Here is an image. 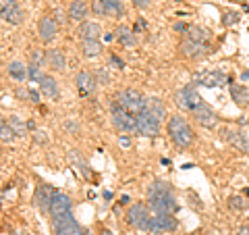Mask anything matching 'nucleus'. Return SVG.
Listing matches in <instances>:
<instances>
[{"label":"nucleus","mask_w":249,"mask_h":235,"mask_svg":"<svg viewBox=\"0 0 249 235\" xmlns=\"http://www.w3.org/2000/svg\"><path fill=\"white\" fill-rule=\"evenodd\" d=\"M147 206L154 213H166V215H175L178 210L175 194L170 190V185L164 181H154L147 187Z\"/></svg>","instance_id":"obj_1"},{"label":"nucleus","mask_w":249,"mask_h":235,"mask_svg":"<svg viewBox=\"0 0 249 235\" xmlns=\"http://www.w3.org/2000/svg\"><path fill=\"white\" fill-rule=\"evenodd\" d=\"M166 129H168L170 139H173L178 148H189L193 144V131L181 117H170L166 123Z\"/></svg>","instance_id":"obj_2"},{"label":"nucleus","mask_w":249,"mask_h":235,"mask_svg":"<svg viewBox=\"0 0 249 235\" xmlns=\"http://www.w3.org/2000/svg\"><path fill=\"white\" fill-rule=\"evenodd\" d=\"M114 102L116 104H121L124 111H129L131 115H142L143 111H145V102H147V98H143L142 94H139L137 90H123V92H119L114 96Z\"/></svg>","instance_id":"obj_3"},{"label":"nucleus","mask_w":249,"mask_h":235,"mask_svg":"<svg viewBox=\"0 0 249 235\" xmlns=\"http://www.w3.org/2000/svg\"><path fill=\"white\" fill-rule=\"evenodd\" d=\"M110 117H112V125L121 133H137V119L135 115H131L129 111H124L121 104H116L112 100L110 106Z\"/></svg>","instance_id":"obj_4"},{"label":"nucleus","mask_w":249,"mask_h":235,"mask_svg":"<svg viewBox=\"0 0 249 235\" xmlns=\"http://www.w3.org/2000/svg\"><path fill=\"white\" fill-rule=\"evenodd\" d=\"M127 223L135 229H142V231H150V223H152V215H150V206L147 204H137L129 206L127 210Z\"/></svg>","instance_id":"obj_5"},{"label":"nucleus","mask_w":249,"mask_h":235,"mask_svg":"<svg viewBox=\"0 0 249 235\" xmlns=\"http://www.w3.org/2000/svg\"><path fill=\"white\" fill-rule=\"evenodd\" d=\"M52 227H54V235H88L83 227L75 221V216L71 213H67L62 216H54Z\"/></svg>","instance_id":"obj_6"},{"label":"nucleus","mask_w":249,"mask_h":235,"mask_svg":"<svg viewBox=\"0 0 249 235\" xmlns=\"http://www.w3.org/2000/svg\"><path fill=\"white\" fill-rule=\"evenodd\" d=\"M175 102L183 108V111H187V113H191V111H196V108L204 102L201 100V96L197 94V90H196V85L193 83H187L185 88H181L177 94H175Z\"/></svg>","instance_id":"obj_7"},{"label":"nucleus","mask_w":249,"mask_h":235,"mask_svg":"<svg viewBox=\"0 0 249 235\" xmlns=\"http://www.w3.org/2000/svg\"><path fill=\"white\" fill-rule=\"evenodd\" d=\"M229 81V77L224 71H199L191 77L193 85H204V88H220Z\"/></svg>","instance_id":"obj_8"},{"label":"nucleus","mask_w":249,"mask_h":235,"mask_svg":"<svg viewBox=\"0 0 249 235\" xmlns=\"http://www.w3.org/2000/svg\"><path fill=\"white\" fill-rule=\"evenodd\" d=\"M0 15L11 25H21L23 23V9L17 4V0H0Z\"/></svg>","instance_id":"obj_9"},{"label":"nucleus","mask_w":249,"mask_h":235,"mask_svg":"<svg viewBox=\"0 0 249 235\" xmlns=\"http://www.w3.org/2000/svg\"><path fill=\"white\" fill-rule=\"evenodd\" d=\"M222 137H227V142L235 148V150L249 154V133L241 129H222Z\"/></svg>","instance_id":"obj_10"},{"label":"nucleus","mask_w":249,"mask_h":235,"mask_svg":"<svg viewBox=\"0 0 249 235\" xmlns=\"http://www.w3.org/2000/svg\"><path fill=\"white\" fill-rule=\"evenodd\" d=\"M191 117L196 119L197 125H201V127H206V129H212V127H216V125H218L216 113H214L206 102H201V104L196 108V111H191Z\"/></svg>","instance_id":"obj_11"},{"label":"nucleus","mask_w":249,"mask_h":235,"mask_svg":"<svg viewBox=\"0 0 249 235\" xmlns=\"http://www.w3.org/2000/svg\"><path fill=\"white\" fill-rule=\"evenodd\" d=\"M175 229H177V218L173 215H166V213L152 215V223H150L152 233H166V231H175Z\"/></svg>","instance_id":"obj_12"},{"label":"nucleus","mask_w":249,"mask_h":235,"mask_svg":"<svg viewBox=\"0 0 249 235\" xmlns=\"http://www.w3.org/2000/svg\"><path fill=\"white\" fill-rule=\"evenodd\" d=\"M137 119V133H142V136L145 137H154V136H158V131H160V121H156L152 115H147L145 111L142 115H137L135 117Z\"/></svg>","instance_id":"obj_13"},{"label":"nucleus","mask_w":249,"mask_h":235,"mask_svg":"<svg viewBox=\"0 0 249 235\" xmlns=\"http://www.w3.org/2000/svg\"><path fill=\"white\" fill-rule=\"evenodd\" d=\"M71 206H73L71 198H69L67 194L56 192V194L52 196V202H50V210H48V213L52 215V218L54 216H62V215L71 213Z\"/></svg>","instance_id":"obj_14"},{"label":"nucleus","mask_w":249,"mask_h":235,"mask_svg":"<svg viewBox=\"0 0 249 235\" xmlns=\"http://www.w3.org/2000/svg\"><path fill=\"white\" fill-rule=\"evenodd\" d=\"M75 83H77V88H79L81 96H89V94L96 92L98 79H96V75L89 73V71H79L75 75Z\"/></svg>","instance_id":"obj_15"},{"label":"nucleus","mask_w":249,"mask_h":235,"mask_svg":"<svg viewBox=\"0 0 249 235\" xmlns=\"http://www.w3.org/2000/svg\"><path fill=\"white\" fill-rule=\"evenodd\" d=\"M37 31H40V40L42 42H52L58 34V25L52 17H42L37 23Z\"/></svg>","instance_id":"obj_16"},{"label":"nucleus","mask_w":249,"mask_h":235,"mask_svg":"<svg viewBox=\"0 0 249 235\" xmlns=\"http://www.w3.org/2000/svg\"><path fill=\"white\" fill-rule=\"evenodd\" d=\"M54 194H56V190H52L50 185H44V183L36 190V198L34 200H36V206L40 208L42 213H48V210H50V202H52Z\"/></svg>","instance_id":"obj_17"},{"label":"nucleus","mask_w":249,"mask_h":235,"mask_svg":"<svg viewBox=\"0 0 249 235\" xmlns=\"http://www.w3.org/2000/svg\"><path fill=\"white\" fill-rule=\"evenodd\" d=\"M181 52H183V57H187V59H201L208 52V46L201 44V42L187 40L185 38V40L181 42Z\"/></svg>","instance_id":"obj_18"},{"label":"nucleus","mask_w":249,"mask_h":235,"mask_svg":"<svg viewBox=\"0 0 249 235\" xmlns=\"http://www.w3.org/2000/svg\"><path fill=\"white\" fill-rule=\"evenodd\" d=\"M79 38H81V42L85 40H98L100 34H102V29H100L98 23H93V21H83L81 25H79Z\"/></svg>","instance_id":"obj_19"},{"label":"nucleus","mask_w":249,"mask_h":235,"mask_svg":"<svg viewBox=\"0 0 249 235\" xmlns=\"http://www.w3.org/2000/svg\"><path fill=\"white\" fill-rule=\"evenodd\" d=\"M145 113L147 115H152L156 121H164V117H166V111H164V104H162V100L160 98H147V102H145Z\"/></svg>","instance_id":"obj_20"},{"label":"nucleus","mask_w":249,"mask_h":235,"mask_svg":"<svg viewBox=\"0 0 249 235\" xmlns=\"http://www.w3.org/2000/svg\"><path fill=\"white\" fill-rule=\"evenodd\" d=\"M231 98L235 100V104L245 108L249 106V90L245 88V85L241 83H231Z\"/></svg>","instance_id":"obj_21"},{"label":"nucleus","mask_w":249,"mask_h":235,"mask_svg":"<svg viewBox=\"0 0 249 235\" xmlns=\"http://www.w3.org/2000/svg\"><path fill=\"white\" fill-rule=\"evenodd\" d=\"M85 17H88V4H85L83 0H73V2L69 4V19L83 23Z\"/></svg>","instance_id":"obj_22"},{"label":"nucleus","mask_w":249,"mask_h":235,"mask_svg":"<svg viewBox=\"0 0 249 235\" xmlns=\"http://www.w3.org/2000/svg\"><path fill=\"white\" fill-rule=\"evenodd\" d=\"M46 62H48V67L54 69V71H62V69L67 67L65 54H62L60 50H48L46 52Z\"/></svg>","instance_id":"obj_23"},{"label":"nucleus","mask_w":249,"mask_h":235,"mask_svg":"<svg viewBox=\"0 0 249 235\" xmlns=\"http://www.w3.org/2000/svg\"><path fill=\"white\" fill-rule=\"evenodd\" d=\"M40 88H42V94H46L48 98H58V94H60L56 79H54V77H50V75H42Z\"/></svg>","instance_id":"obj_24"},{"label":"nucleus","mask_w":249,"mask_h":235,"mask_svg":"<svg viewBox=\"0 0 249 235\" xmlns=\"http://www.w3.org/2000/svg\"><path fill=\"white\" fill-rule=\"evenodd\" d=\"M185 38H187V40H193V42L206 44L210 40V31L204 29V27H197V25H189V29L185 31Z\"/></svg>","instance_id":"obj_25"},{"label":"nucleus","mask_w":249,"mask_h":235,"mask_svg":"<svg viewBox=\"0 0 249 235\" xmlns=\"http://www.w3.org/2000/svg\"><path fill=\"white\" fill-rule=\"evenodd\" d=\"M9 75L13 77V79H17V81H25L29 77V67H25L19 60H13L9 65Z\"/></svg>","instance_id":"obj_26"},{"label":"nucleus","mask_w":249,"mask_h":235,"mask_svg":"<svg viewBox=\"0 0 249 235\" xmlns=\"http://www.w3.org/2000/svg\"><path fill=\"white\" fill-rule=\"evenodd\" d=\"M102 4H104V11H106L108 17L119 19V17L124 15V6H123L121 0H102Z\"/></svg>","instance_id":"obj_27"},{"label":"nucleus","mask_w":249,"mask_h":235,"mask_svg":"<svg viewBox=\"0 0 249 235\" xmlns=\"http://www.w3.org/2000/svg\"><path fill=\"white\" fill-rule=\"evenodd\" d=\"M114 38L119 40V44L123 46H133L135 44V38H133V31H131L127 25H121L119 29L114 31Z\"/></svg>","instance_id":"obj_28"},{"label":"nucleus","mask_w":249,"mask_h":235,"mask_svg":"<svg viewBox=\"0 0 249 235\" xmlns=\"http://www.w3.org/2000/svg\"><path fill=\"white\" fill-rule=\"evenodd\" d=\"M100 52H102V44H100L98 40H85L83 42V54L85 57L93 59V57H98Z\"/></svg>","instance_id":"obj_29"},{"label":"nucleus","mask_w":249,"mask_h":235,"mask_svg":"<svg viewBox=\"0 0 249 235\" xmlns=\"http://www.w3.org/2000/svg\"><path fill=\"white\" fill-rule=\"evenodd\" d=\"M229 208L231 210H245L247 202H245L243 196H231V198H229Z\"/></svg>","instance_id":"obj_30"},{"label":"nucleus","mask_w":249,"mask_h":235,"mask_svg":"<svg viewBox=\"0 0 249 235\" xmlns=\"http://www.w3.org/2000/svg\"><path fill=\"white\" fill-rule=\"evenodd\" d=\"M15 137H17V133L13 131V127L9 123H4L2 127H0V139H2V142H13Z\"/></svg>","instance_id":"obj_31"},{"label":"nucleus","mask_w":249,"mask_h":235,"mask_svg":"<svg viewBox=\"0 0 249 235\" xmlns=\"http://www.w3.org/2000/svg\"><path fill=\"white\" fill-rule=\"evenodd\" d=\"M9 125L17 136H25V123H21L19 117H9Z\"/></svg>","instance_id":"obj_32"},{"label":"nucleus","mask_w":249,"mask_h":235,"mask_svg":"<svg viewBox=\"0 0 249 235\" xmlns=\"http://www.w3.org/2000/svg\"><path fill=\"white\" fill-rule=\"evenodd\" d=\"M241 19V13L237 11H229L222 15V25H235V23Z\"/></svg>","instance_id":"obj_33"},{"label":"nucleus","mask_w":249,"mask_h":235,"mask_svg":"<svg viewBox=\"0 0 249 235\" xmlns=\"http://www.w3.org/2000/svg\"><path fill=\"white\" fill-rule=\"evenodd\" d=\"M44 60H46V57H44L42 50H31V65H40L42 67Z\"/></svg>","instance_id":"obj_34"},{"label":"nucleus","mask_w":249,"mask_h":235,"mask_svg":"<svg viewBox=\"0 0 249 235\" xmlns=\"http://www.w3.org/2000/svg\"><path fill=\"white\" fill-rule=\"evenodd\" d=\"M29 79H34L40 83L42 79V73H40V65H29Z\"/></svg>","instance_id":"obj_35"},{"label":"nucleus","mask_w":249,"mask_h":235,"mask_svg":"<svg viewBox=\"0 0 249 235\" xmlns=\"http://www.w3.org/2000/svg\"><path fill=\"white\" fill-rule=\"evenodd\" d=\"M96 79H98V83H108V73L104 71V69H98V71H96Z\"/></svg>","instance_id":"obj_36"},{"label":"nucleus","mask_w":249,"mask_h":235,"mask_svg":"<svg viewBox=\"0 0 249 235\" xmlns=\"http://www.w3.org/2000/svg\"><path fill=\"white\" fill-rule=\"evenodd\" d=\"M110 65H112L114 69H119V71H121V69H124V62H123L119 57H116V54H112V57H110Z\"/></svg>","instance_id":"obj_37"},{"label":"nucleus","mask_w":249,"mask_h":235,"mask_svg":"<svg viewBox=\"0 0 249 235\" xmlns=\"http://www.w3.org/2000/svg\"><path fill=\"white\" fill-rule=\"evenodd\" d=\"M133 4H135V9L145 11L147 6H150V0H133Z\"/></svg>","instance_id":"obj_38"},{"label":"nucleus","mask_w":249,"mask_h":235,"mask_svg":"<svg viewBox=\"0 0 249 235\" xmlns=\"http://www.w3.org/2000/svg\"><path fill=\"white\" fill-rule=\"evenodd\" d=\"M93 11H96L98 15H106V11H104V4H102V0H96V2H93Z\"/></svg>","instance_id":"obj_39"},{"label":"nucleus","mask_w":249,"mask_h":235,"mask_svg":"<svg viewBox=\"0 0 249 235\" xmlns=\"http://www.w3.org/2000/svg\"><path fill=\"white\" fill-rule=\"evenodd\" d=\"M119 144H121V148H131V139L129 137H119Z\"/></svg>","instance_id":"obj_40"},{"label":"nucleus","mask_w":249,"mask_h":235,"mask_svg":"<svg viewBox=\"0 0 249 235\" xmlns=\"http://www.w3.org/2000/svg\"><path fill=\"white\" fill-rule=\"evenodd\" d=\"M187 29H189V25H185V23H175V31H181L183 34V31H187Z\"/></svg>","instance_id":"obj_41"},{"label":"nucleus","mask_w":249,"mask_h":235,"mask_svg":"<svg viewBox=\"0 0 249 235\" xmlns=\"http://www.w3.org/2000/svg\"><path fill=\"white\" fill-rule=\"evenodd\" d=\"M237 235H249V225H243V227H239Z\"/></svg>","instance_id":"obj_42"},{"label":"nucleus","mask_w":249,"mask_h":235,"mask_svg":"<svg viewBox=\"0 0 249 235\" xmlns=\"http://www.w3.org/2000/svg\"><path fill=\"white\" fill-rule=\"evenodd\" d=\"M36 139H37V142H46V136H44V131H36Z\"/></svg>","instance_id":"obj_43"},{"label":"nucleus","mask_w":249,"mask_h":235,"mask_svg":"<svg viewBox=\"0 0 249 235\" xmlns=\"http://www.w3.org/2000/svg\"><path fill=\"white\" fill-rule=\"evenodd\" d=\"M27 94H29V98H31V100H34V102H37V100H40V96H37V92H34V90H29Z\"/></svg>","instance_id":"obj_44"},{"label":"nucleus","mask_w":249,"mask_h":235,"mask_svg":"<svg viewBox=\"0 0 249 235\" xmlns=\"http://www.w3.org/2000/svg\"><path fill=\"white\" fill-rule=\"evenodd\" d=\"M104 40H106V42H112L114 36H112V34H104Z\"/></svg>","instance_id":"obj_45"},{"label":"nucleus","mask_w":249,"mask_h":235,"mask_svg":"<svg viewBox=\"0 0 249 235\" xmlns=\"http://www.w3.org/2000/svg\"><path fill=\"white\" fill-rule=\"evenodd\" d=\"M129 202V196H121V204H127Z\"/></svg>","instance_id":"obj_46"},{"label":"nucleus","mask_w":249,"mask_h":235,"mask_svg":"<svg viewBox=\"0 0 249 235\" xmlns=\"http://www.w3.org/2000/svg\"><path fill=\"white\" fill-rule=\"evenodd\" d=\"M100 235H112V231H108V229H104L102 233H100Z\"/></svg>","instance_id":"obj_47"},{"label":"nucleus","mask_w":249,"mask_h":235,"mask_svg":"<svg viewBox=\"0 0 249 235\" xmlns=\"http://www.w3.org/2000/svg\"><path fill=\"white\" fill-rule=\"evenodd\" d=\"M243 79H249V71H245V73H243Z\"/></svg>","instance_id":"obj_48"},{"label":"nucleus","mask_w":249,"mask_h":235,"mask_svg":"<svg viewBox=\"0 0 249 235\" xmlns=\"http://www.w3.org/2000/svg\"><path fill=\"white\" fill-rule=\"evenodd\" d=\"M2 125H4V121H2V117H0V127H2Z\"/></svg>","instance_id":"obj_49"},{"label":"nucleus","mask_w":249,"mask_h":235,"mask_svg":"<svg viewBox=\"0 0 249 235\" xmlns=\"http://www.w3.org/2000/svg\"><path fill=\"white\" fill-rule=\"evenodd\" d=\"M239 2H245V0H239Z\"/></svg>","instance_id":"obj_50"},{"label":"nucleus","mask_w":249,"mask_h":235,"mask_svg":"<svg viewBox=\"0 0 249 235\" xmlns=\"http://www.w3.org/2000/svg\"><path fill=\"white\" fill-rule=\"evenodd\" d=\"M0 17H2V15H0Z\"/></svg>","instance_id":"obj_51"}]
</instances>
